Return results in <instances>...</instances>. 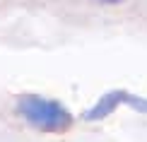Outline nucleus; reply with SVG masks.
Returning a JSON list of instances; mask_svg holds the SVG:
<instances>
[{
	"mask_svg": "<svg viewBox=\"0 0 147 142\" xmlns=\"http://www.w3.org/2000/svg\"><path fill=\"white\" fill-rule=\"evenodd\" d=\"M17 113L32 128L44 133H63L72 125V113L63 104L39 94H22L17 99Z\"/></svg>",
	"mask_w": 147,
	"mask_h": 142,
	"instance_id": "nucleus-1",
	"label": "nucleus"
},
{
	"mask_svg": "<svg viewBox=\"0 0 147 142\" xmlns=\"http://www.w3.org/2000/svg\"><path fill=\"white\" fill-rule=\"evenodd\" d=\"M123 101H125V92L123 89H111V92H106V94H101L96 104H92V108L84 111L82 120H87V123L104 120V118H109V116H111Z\"/></svg>",
	"mask_w": 147,
	"mask_h": 142,
	"instance_id": "nucleus-2",
	"label": "nucleus"
},
{
	"mask_svg": "<svg viewBox=\"0 0 147 142\" xmlns=\"http://www.w3.org/2000/svg\"><path fill=\"white\" fill-rule=\"evenodd\" d=\"M125 106H130V108H135V111H140V113H147V99H142V96H138V94H128L125 92Z\"/></svg>",
	"mask_w": 147,
	"mask_h": 142,
	"instance_id": "nucleus-3",
	"label": "nucleus"
}]
</instances>
